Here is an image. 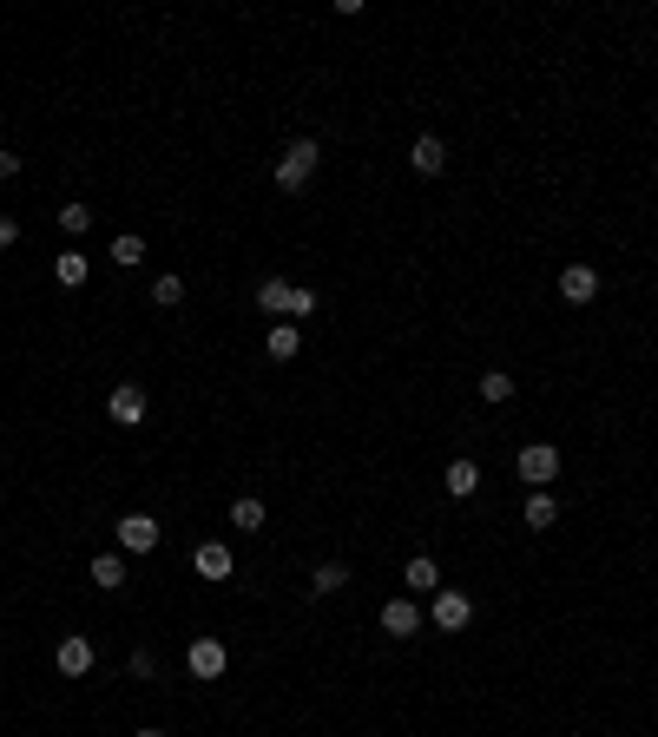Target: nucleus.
<instances>
[{"instance_id":"obj_1","label":"nucleus","mask_w":658,"mask_h":737,"mask_svg":"<svg viewBox=\"0 0 658 737\" xmlns=\"http://www.w3.org/2000/svg\"><path fill=\"white\" fill-rule=\"evenodd\" d=\"M316 165H323V145H316V139H290V152L277 158V191H303L316 178Z\"/></svg>"},{"instance_id":"obj_2","label":"nucleus","mask_w":658,"mask_h":737,"mask_svg":"<svg viewBox=\"0 0 658 737\" xmlns=\"http://www.w3.org/2000/svg\"><path fill=\"white\" fill-rule=\"evenodd\" d=\"M514 468H520L527 487H547L553 474H560V448H553V441H527V448L514 455Z\"/></svg>"},{"instance_id":"obj_3","label":"nucleus","mask_w":658,"mask_h":737,"mask_svg":"<svg viewBox=\"0 0 658 737\" xmlns=\"http://www.w3.org/2000/svg\"><path fill=\"white\" fill-rule=\"evenodd\" d=\"M93 659H99V652H93V639H86V632H66L60 652H53L60 678H86V672H93Z\"/></svg>"},{"instance_id":"obj_4","label":"nucleus","mask_w":658,"mask_h":737,"mask_svg":"<svg viewBox=\"0 0 658 737\" xmlns=\"http://www.w3.org/2000/svg\"><path fill=\"white\" fill-rule=\"evenodd\" d=\"M428 619H435V632H468L474 599H468V593H448V586H441V593H435V612H428Z\"/></svg>"},{"instance_id":"obj_5","label":"nucleus","mask_w":658,"mask_h":737,"mask_svg":"<svg viewBox=\"0 0 658 737\" xmlns=\"http://www.w3.org/2000/svg\"><path fill=\"white\" fill-rule=\"evenodd\" d=\"M224 639H191V652H185V672L191 678H204V685H211V678H224Z\"/></svg>"},{"instance_id":"obj_6","label":"nucleus","mask_w":658,"mask_h":737,"mask_svg":"<svg viewBox=\"0 0 658 737\" xmlns=\"http://www.w3.org/2000/svg\"><path fill=\"white\" fill-rule=\"evenodd\" d=\"M382 632H389V639H415V632H422V606H415V599H382Z\"/></svg>"},{"instance_id":"obj_7","label":"nucleus","mask_w":658,"mask_h":737,"mask_svg":"<svg viewBox=\"0 0 658 737\" xmlns=\"http://www.w3.org/2000/svg\"><path fill=\"white\" fill-rule=\"evenodd\" d=\"M106 415H112L119 428H139V422H145V389H139V382H119V389L106 395Z\"/></svg>"},{"instance_id":"obj_8","label":"nucleus","mask_w":658,"mask_h":737,"mask_svg":"<svg viewBox=\"0 0 658 737\" xmlns=\"http://www.w3.org/2000/svg\"><path fill=\"white\" fill-rule=\"evenodd\" d=\"M119 547L126 553H158V520L152 514H119Z\"/></svg>"},{"instance_id":"obj_9","label":"nucleus","mask_w":658,"mask_h":737,"mask_svg":"<svg viewBox=\"0 0 658 737\" xmlns=\"http://www.w3.org/2000/svg\"><path fill=\"white\" fill-rule=\"evenodd\" d=\"M191 566H198V580H231V573H237V560H231L224 540H204V547L191 553Z\"/></svg>"},{"instance_id":"obj_10","label":"nucleus","mask_w":658,"mask_h":737,"mask_svg":"<svg viewBox=\"0 0 658 737\" xmlns=\"http://www.w3.org/2000/svg\"><path fill=\"white\" fill-rule=\"evenodd\" d=\"M560 297L566 303H593L599 297V270L593 264H566L560 270Z\"/></svg>"},{"instance_id":"obj_11","label":"nucleus","mask_w":658,"mask_h":737,"mask_svg":"<svg viewBox=\"0 0 658 737\" xmlns=\"http://www.w3.org/2000/svg\"><path fill=\"white\" fill-rule=\"evenodd\" d=\"M402 586H408V599H422V593H441V566L428 560V553H415V560L402 566Z\"/></svg>"},{"instance_id":"obj_12","label":"nucleus","mask_w":658,"mask_h":737,"mask_svg":"<svg viewBox=\"0 0 658 737\" xmlns=\"http://www.w3.org/2000/svg\"><path fill=\"white\" fill-rule=\"evenodd\" d=\"M408 165H415L422 178H441V165H448V145H441L435 132H422V139L408 145Z\"/></svg>"},{"instance_id":"obj_13","label":"nucleus","mask_w":658,"mask_h":737,"mask_svg":"<svg viewBox=\"0 0 658 737\" xmlns=\"http://www.w3.org/2000/svg\"><path fill=\"white\" fill-rule=\"evenodd\" d=\"M86 277H93V257H86V251H60V257H53V283H60V290H79Z\"/></svg>"},{"instance_id":"obj_14","label":"nucleus","mask_w":658,"mask_h":737,"mask_svg":"<svg viewBox=\"0 0 658 737\" xmlns=\"http://www.w3.org/2000/svg\"><path fill=\"white\" fill-rule=\"evenodd\" d=\"M441 481H448V494H455V501H468L474 487H481V461H468V455L448 461V474H441Z\"/></svg>"},{"instance_id":"obj_15","label":"nucleus","mask_w":658,"mask_h":737,"mask_svg":"<svg viewBox=\"0 0 658 737\" xmlns=\"http://www.w3.org/2000/svg\"><path fill=\"white\" fill-rule=\"evenodd\" d=\"M290 290H297V283L264 277V283H257V310H264V316H290Z\"/></svg>"},{"instance_id":"obj_16","label":"nucleus","mask_w":658,"mask_h":737,"mask_svg":"<svg viewBox=\"0 0 658 737\" xmlns=\"http://www.w3.org/2000/svg\"><path fill=\"white\" fill-rule=\"evenodd\" d=\"M297 349H303L297 323H270V336H264V356H270V362H290Z\"/></svg>"},{"instance_id":"obj_17","label":"nucleus","mask_w":658,"mask_h":737,"mask_svg":"<svg viewBox=\"0 0 658 737\" xmlns=\"http://www.w3.org/2000/svg\"><path fill=\"white\" fill-rule=\"evenodd\" d=\"M126 580H132V573H126L119 553H99V560H93V586H99V593H119Z\"/></svg>"},{"instance_id":"obj_18","label":"nucleus","mask_w":658,"mask_h":737,"mask_svg":"<svg viewBox=\"0 0 658 737\" xmlns=\"http://www.w3.org/2000/svg\"><path fill=\"white\" fill-rule=\"evenodd\" d=\"M343 586H349V566H343V560H323V566H316V573H310V593H316V599L343 593Z\"/></svg>"},{"instance_id":"obj_19","label":"nucleus","mask_w":658,"mask_h":737,"mask_svg":"<svg viewBox=\"0 0 658 737\" xmlns=\"http://www.w3.org/2000/svg\"><path fill=\"white\" fill-rule=\"evenodd\" d=\"M520 520H527V527H553V520H560V507H553V494H547V487H533V494H527Z\"/></svg>"},{"instance_id":"obj_20","label":"nucleus","mask_w":658,"mask_h":737,"mask_svg":"<svg viewBox=\"0 0 658 737\" xmlns=\"http://www.w3.org/2000/svg\"><path fill=\"white\" fill-rule=\"evenodd\" d=\"M481 402H487V408L514 402V369H487V376H481Z\"/></svg>"},{"instance_id":"obj_21","label":"nucleus","mask_w":658,"mask_h":737,"mask_svg":"<svg viewBox=\"0 0 658 737\" xmlns=\"http://www.w3.org/2000/svg\"><path fill=\"white\" fill-rule=\"evenodd\" d=\"M264 520H270V514H264V501H251V494H244V501L231 507V527H237V534H264Z\"/></svg>"},{"instance_id":"obj_22","label":"nucleus","mask_w":658,"mask_h":737,"mask_svg":"<svg viewBox=\"0 0 658 737\" xmlns=\"http://www.w3.org/2000/svg\"><path fill=\"white\" fill-rule=\"evenodd\" d=\"M152 303H158V310H178V303H185V277H172V270H165V277L152 283Z\"/></svg>"},{"instance_id":"obj_23","label":"nucleus","mask_w":658,"mask_h":737,"mask_svg":"<svg viewBox=\"0 0 658 737\" xmlns=\"http://www.w3.org/2000/svg\"><path fill=\"white\" fill-rule=\"evenodd\" d=\"M53 218H60V231H66V237L93 231V211H86V204H60V211H53Z\"/></svg>"},{"instance_id":"obj_24","label":"nucleus","mask_w":658,"mask_h":737,"mask_svg":"<svg viewBox=\"0 0 658 737\" xmlns=\"http://www.w3.org/2000/svg\"><path fill=\"white\" fill-rule=\"evenodd\" d=\"M139 257H145V237L139 231H119V237H112V264H139Z\"/></svg>"},{"instance_id":"obj_25","label":"nucleus","mask_w":658,"mask_h":737,"mask_svg":"<svg viewBox=\"0 0 658 737\" xmlns=\"http://www.w3.org/2000/svg\"><path fill=\"white\" fill-rule=\"evenodd\" d=\"M316 303H323V297H316V290H303V283L290 290V316H316Z\"/></svg>"},{"instance_id":"obj_26","label":"nucleus","mask_w":658,"mask_h":737,"mask_svg":"<svg viewBox=\"0 0 658 737\" xmlns=\"http://www.w3.org/2000/svg\"><path fill=\"white\" fill-rule=\"evenodd\" d=\"M7 244H20V218H0V251Z\"/></svg>"},{"instance_id":"obj_27","label":"nucleus","mask_w":658,"mask_h":737,"mask_svg":"<svg viewBox=\"0 0 658 737\" xmlns=\"http://www.w3.org/2000/svg\"><path fill=\"white\" fill-rule=\"evenodd\" d=\"M14 172H20V158H14V152H0V178H14Z\"/></svg>"},{"instance_id":"obj_28","label":"nucleus","mask_w":658,"mask_h":737,"mask_svg":"<svg viewBox=\"0 0 658 737\" xmlns=\"http://www.w3.org/2000/svg\"><path fill=\"white\" fill-rule=\"evenodd\" d=\"M139 737H165V731H139Z\"/></svg>"}]
</instances>
